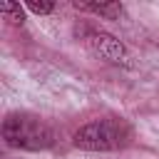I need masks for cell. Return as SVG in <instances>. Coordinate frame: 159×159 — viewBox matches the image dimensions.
<instances>
[{"mask_svg":"<svg viewBox=\"0 0 159 159\" xmlns=\"http://www.w3.org/2000/svg\"><path fill=\"white\" fill-rule=\"evenodd\" d=\"M2 139L7 147L40 152V149H50L55 144V132L45 119L35 117V114L12 112L2 122Z\"/></svg>","mask_w":159,"mask_h":159,"instance_id":"6da1fadb","label":"cell"},{"mask_svg":"<svg viewBox=\"0 0 159 159\" xmlns=\"http://www.w3.org/2000/svg\"><path fill=\"white\" fill-rule=\"evenodd\" d=\"M132 142V127L124 119L104 117L80 127L72 137V144L84 152H117Z\"/></svg>","mask_w":159,"mask_h":159,"instance_id":"7a4b0ae2","label":"cell"},{"mask_svg":"<svg viewBox=\"0 0 159 159\" xmlns=\"http://www.w3.org/2000/svg\"><path fill=\"white\" fill-rule=\"evenodd\" d=\"M84 42H87V47L94 55H99V57H104L109 62H117V65L119 62L122 65H129V55H127L124 45L119 40H114L112 35H107V32H89Z\"/></svg>","mask_w":159,"mask_h":159,"instance_id":"3957f363","label":"cell"},{"mask_svg":"<svg viewBox=\"0 0 159 159\" xmlns=\"http://www.w3.org/2000/svg\"><path fill=\"white\" fill-rule=\"evenodd\" d=\"M75 7L94 12V15L107 17V20H117L122 15V2H82V0H75Z\"/></svg>","mask_w":159,"mask_h":159,"instance_id":"277c9868","label":"cell"},{"mask_svg":"<svg viewBox=\"0 0 159 159\" xmlns=\"http://www.w3.org/2000/svg\"><path fill=\"white\" fill-rule=\"evenodd\" d=\"M0 12H2L10 22H15V25H22V20H25V12H22L20 2H12V0H5V2L0 5Z\"/></svg>","mask_w":159,"mask_h":159,"instance_id":"5b68a950","label":"cell"},{"mask_svg":"<svg viewBox=\"0 0 159 159\" xmlns=\"http://www.w3.org/2000/svg\"><path fill=\"white\" fill-rule=\"evenodd\" d=\"M27 7L37 15H47V12L55 10V2L52 0H27Z\"/></svg>","mask_w":159,"mask_h":159,"instance_id":"8992f818","label":"cell"}]
</instances>
